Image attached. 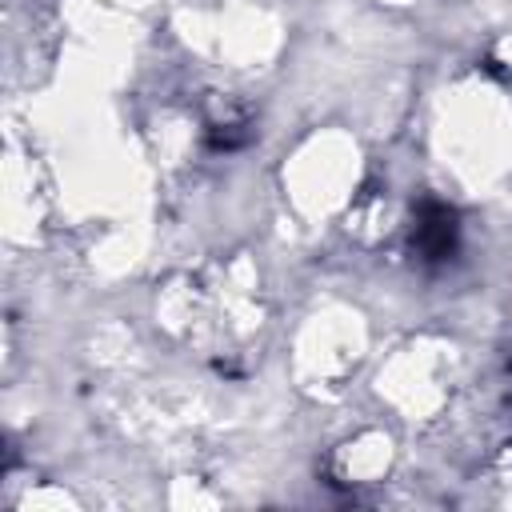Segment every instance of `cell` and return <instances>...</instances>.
<instances>
[{"label": "cell", "mask_w": 512, "mask_h": 512, "mask_svg": "<svg viewBox=\"0 0 512 512\" xmlns=\"http://www.w3.org/2000/svg\"><path fill=\"white\" fill-rule=\"evenodd\" d=\"M460 252V216L444 200H420L412 220V256L420 264H448Z\"/></svg>", "instance_id": "1"}]
</instances>
